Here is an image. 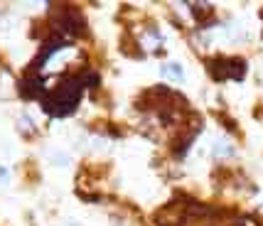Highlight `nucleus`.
Returning <instances> with one entry per match:
<instances>
[{
    "label": "nucleus",
    "instance_id": "1",
    "mask_svg": "<svg viewBox=\"0 0 263 226\" xmlns=\"http://www.w3.org/2000/svg\"><path fill=\"white\" fill-rule=\"evenodd\" d=\"M81 89L84 81L79 77H67L54 91H49V96L45 99V111L52 116H67L77 108V103L81 99Z\"/></svg>",
    "mask_w": 263,
    "mask_h": 226
},
{
    "label": "nucleus",
    "instance_id": "2",
    "mask_svg": "<svg viewBox=\"0 0 263 226\" xmlns=\"http://www.w3.org/2000/svg\"><path fill=\"white\" fill-rule=\"evenodd\" d=\"M20 93H23L25 99H42V93H45L42 79H40V77H27V79L20 84Z\"/></svg>",
    "mask_w": 263,
    "mask_h": 226
},
{
    "label": "nucleus",
    "instance_id": "3",
    "mask_svg": "<svg viewBox=\"0 0 263 226\" xmlns=\"http://www.w3.org/2000/svg\"><path fill=\"white\" fill-rule=\"evenodd\" d=\"M162 77H167V79H172V81H182L184 71L177 62H167V64H162Z\"/></svg>",
    "mask_w": 263,
    "mask_h": 226
},
{
    "label": "nucleus",
    "instance_id": "4",
    "mask_svg": "<svg viewBox=\"0 0 263 226\" xmlns=\"http://www.w3.org/2000/svg\"><path fill=\"white\" fill-rule=\"evenodd\" d=\"M214 155H217V158H231V155H234V147H231L229 143H224V140H217V143H214Z\"/></svg>",
    "mask_w": 263,
    "mask_h": 226
},
{
    "label": "nucleus",
    "instance_id": "5",
    "mask_svg": "<svg viewBox=\"0 0 263 226\" xmlns=\"http://www.w3.org/2000/svg\"><path fill=\"white\" fill-rule=\"evenodd\" d=\"M3 180H8V170L0 165V182H3Z\"/></svg>",
    "mask_w": 263,
    "mask_h": 226
}]
</instances>
